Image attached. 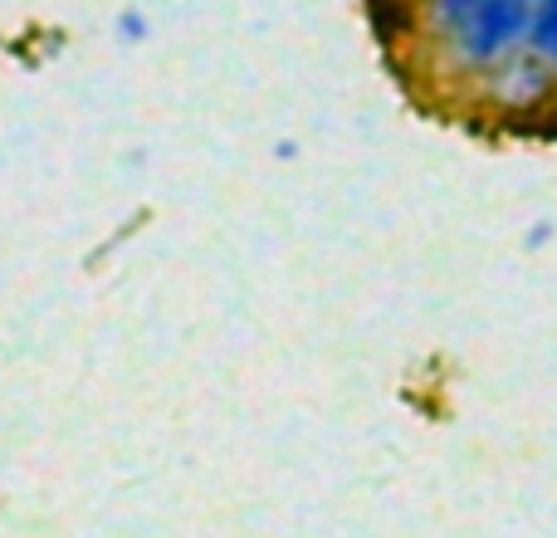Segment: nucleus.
<instances>
[{"mask_svg":"<svg viewBox=\"0 0 557 538\" xmlns=\"http://www.w3.org/2000/svg\"><path fill=\"white\" fill-rule=\"evenodd\" d=\"M529 20H533V0H490L484 10H474V20L460 35L435 45V59H441L450 74L480 84V78L490 74V69H499L509 54L529 49Z\"/></svg>","mask_w":557,"mask_h":538,"instance_id":"obj_1","label":"nucleus"},{"mask_svg":"<svg viewBox=\"0 0 557 538\" xmlns=\"http://www.w3.org/2000/svg\"><path fill=\"white\" fill-rule=\"evenodd\" d=\"M474 94L484 98L490 108H499V113H539V108H557V84H553V69L543 64L539 54H529V49H519V54H509L499 69H490V74L474 84Z\"/></svg>","mask_w":557,"mask_h":538,"instance_id":"obj_2","label":"nucleus"},{"mask_svg":"<svg viewBox=\"0 0 557 538\" xmlns=\"http://www.w3.org/2000/svg\"><path fill=\"white\" fill-rule=\"evenodd\" d=\"M484 5H490V0H421V29L435 45H445V39L460 35L474 20V10H484Z\"/></svg>","mask_w":557,"mask_h":538,"instance_id":"obj_3","label":"nucleus"},{"mask_svg":"<svg viewBox=\"0 0 557 538\" xmlns=\"http://www.w3.org/2000/svg\"><path fill=\"white\" fill-rule=\"evenodd\" d=\"M529 54H539L557 78V0H533L529 20Z\"/></svg>","mask_w":557,"mask_h":538,"instance_id":"obj_4","label":"nucleus"},{"mask_svg":"<svg viewBox=\"0 0 557 538\" xmlns=\"http://www.w3.org/2000/svg\"><path fill=\"white\" fill-rule=\"evenodd\" d=\"M553 84H557V78H553Z\"/></svg>","mask_w":557,"mask_h":538,"instance_id":"obj_5","label":"nucleus"}]
</instances>
